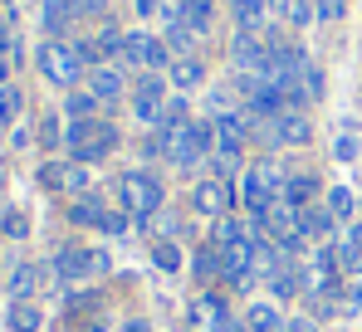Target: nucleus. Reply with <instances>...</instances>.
Masks as SVG:
<instances>
[{"label":"nucleus","instance_id":"44","mask_svg":"<svg viewBox=\"0 0 362 332\" xmlns=\"http://www.w3.org/2000/svg\"><path fill=\"white\" fill-rule=\"evenodd\" d=\"M132 5H137V15H142V20H147V15H157V10H162V0H132Z\"/></svg>","mask_w":362,"mask_h":332},{"label":"nucleus","instance_id":"42","mask_svg":"<svg viewBox=\"0 0 362 332\" xmlns=\"http://www.w3.org/2000/svg\"><path fill=\"white\" fill-rule=\"evenodd\" d=\"M284 332H323V328H318V318H289Z\"/></svg>","mask_w":362,"mask_h":332},{"label":"nucleus","instance_id":"11","mask_svg":"<svg viewBox=\"0 0 362 332\" xmlns=\"http://www.w3.org/2000/svg\"><path fill=\"white\" fill-rule=\"evenodd\" d=\"M40 181H45L49 191L74 196V201L93 191V176H88V166H83V162H49V166H40Z\"/></svg>","mask_w":362,"mask_h":332},{"label":"nucleus","instance_id":"35","mask_svg":"<svg viewBox=\"0 0 362 332\" xmlns=\"http://www.w3.org/2000/svg\"><path fill=\"white\" fill-rule=\"evenodd\" d=\"M40 147H49V152H54V147H64V127H59V117H45V122H40Z\"/></svg>","mask_w":362,"mask_h":332},{"label":"nucleus","instance_id":"13","mask_svg":"<svg viewBox=\"0 0 362 332\" xmlns=\"http://www.w3.org/2000/svg\"><path fill=\"white\" fill-rule=\"evenodd\" d=\"M211 122H216V157L240 162V147H245V137H250V117H240V112H221V117H211Z\"/></svg>","mask_w":362,"mask_h":332},{"label":"nucleus","instance_id":"29","mask_svg":"<svg viewBox=\"0 0 362 332\" xmlns=\"http://www.w3.org/2000/svg\"><path fill=\"white\" fill-rule=\"evenodd\" d=\"M279 15H284V25L303 30V25H313V0H279Z\"/></svg>","mask_w":362,"mask_h":332},{"label":"nucleus","instance_id":"38","mask_svg":"<svg viewBox=\"0 0 362 332\" xmlns=\"http://www.w3.org/2000/svg\"><path fill=\"white\" fill-rule=\"evenodd\" d=\"M5 235H15V239H25V235H30V220H25L20 211H10V215H5Z\"/></svg>","mask_w":362,"mask_h":332},{"label":"nucleus","instance_id":"7","mask_svg":"<svg viewBox=\"0 0 362 332\" xmlns=\"http://www.w3.org/2000/svg\"><path fill=\"white\" fill-rule=\"evenodd\" d=\"M230 323L235 318H230V308H226V298L216 288H206V293H196L186 303V332H226Z\"/></svg>","mask_w":362,"mask_h":332},{"label":"nucleus","instance_id":"41","mask_svg":"<svg viewBox=\"0 0 362 332\" xmlns=\"http://www.w3.org/2000/svg\"><path fill=\"white\" fill-rule=\"evenodd\" d=\"M177 235H181L177 215H162V220H157V239H177Z\"/></svg>","mask_w":362,"mask_h":332},{"label":"nucleus","instance_id":"40","mask_svg":"<svg viewBox=\"0 0 362 332\" xmlns=\"http://www.w3.org/2000/svg\"><path fill=\"white\" fill-rule=\"evenodd\" d=\"M10 25H15V15H10V5H0V54H10Z\"/></svg>","mask_w":362,"mask_h":332},{"label":"nucleus","instance_id":"27","mask_svg":"<svg viewBox=\"0 0 362 332\" xmlns=\"http://www.w3.org/2000/svg\"><path fill=\"white\" fill-rule=\"evenodd\" d=\"M98 108H103V103H98L88 88H83V93L69 88V98H64V117H69V122H88V117H98Z\"/></svg>","mask_w":362,"mask_h":332},{"label":"nucleus","instance_id":"21","mask_svg":"<svg viewBox=\"0 0 362 332\" xmlns=\"http://www.w3.org/2000/svg\"><path fill=\"white\" fill-rule=\"evenodd\" d=\"M40 283H45V269L25 259V264H15V269H10V298H35V293H40Z\"/></svg>","mask_w":362,"mask_h":332},{"label":"nucleus","instance_id":"46","mask_svg":"<svg viewBox=\"0 0 362 332\" xmlns=\"http://www.w3.org/2000/svg\"><path fill=\"white\" fill-rule=\"evenodd\" d=\"M226 332H245V323H230V328H226Z\"/></svg>","mask_w":362,"mask_h":332},{"label":"nucleus","instance_id":"6","mask_svg":"<svg viewBox=\"0 0 362 332\" xmlns=\"http://www.w3.org/2000/svg\"><path fill=\"white\" fill-rule=\"evenodd\" d=\"M122 64H137V69H147V73H157V69H172V49H167V40H157V35H147V30H127L122 35Z\"/></svg>","mask_w":362,"mask_h":332},{"label":"nucleus","instance_id":"28","mask_svg":"<svg viewBox=\"0 0 362 332\" xmlns=\"http://www.w3.org/2000/svg\"><path fill=\"white\" fill-rule=\"evenodd\" d=\"M152 264H157L162 274H181V244L177 239H157V244H152Z\"/></svg>","mask_w":362,"mask_h":332},{"label":"nucleus","instance_id":"16","mask_svg":"<svg viewBox=\"0 0 362 332\" xmlns=\"http://www.w3.org/2000/svg\"><path fill=\"white\" fill-rule=\"evenodd\" d=\"M284 313H279V303H269V298H255L250 308H245V332H284Z\"/></svg>","mask_w":362,"mask_h":332},{"label":"nucleus","instance_id":"19","mask_svg":"<svg viewBox=\"0 0 362 332\" xmlns=\"http://www.w3.org/2000/svg\"><path fill=\"white\" fill-rule=\"evenodd\" d=\"M284 201H289L294 211L318 206V176H308V171H299V176H284Z\"/></svg>","mask_w":362,"mask_h":332},{"label":"nucleus","instance_id":"39","mask_svg":"<svg viewBox=\"0 0 362 332\" xmlns=\"http://www.w3.org/2000/svg\"><path fill=\"white\" fill-rule=\"evenodd\" d=\"M313 15L318 20H338L343 15V0H313Z\"/></svg>","mask_w":362,"mask_h":332},{"label":"nucleus","instance_id":"12","mask_svg":"<svg viewBox=\"0 0 362 332\" xmlns=\"http://www.w3.org/2000/svg\"><path fill=\"white\" fill-rule=\"evenodd\" d=\"M313 142V122L299 108H284L269 122V147H308Z\"/></svg>","mask_w":362,"mask_h":332},{"label":"nucleus","instance_id":"4","mask_svg":"<svg viewBox=\"0 0 362 332\" xmlns=\"http://www.w3.org/2000/svg\"><path fill=\"white\" fill-rule=\"evenodd\" d=\"M240 201H245V211H250L255 220H259L274 201H284V176H279V166L269 162V157H259V162L240 176Z\"/></svg>","mask_w":362,"mask_h":332},{"label":"nucleus","instance_id":"34","mask_svg":"<svg viewBox=\"0 0 362 332\" xmlns=\"http://www.w3.org/2000/svg\"><path fill=\"white\" fill-rule=\"evenodd\" d=\"M186 25L206 35V25H211V0H186Z\"/></svg>","mask_w":362,"mask_h":332},{"label":"nucleus","instance_id":"18","mask_svg":"<svg viewBox=\"0 0 362 332\" xmlns=\"http://www.w3.org/2000/svg\"><path fill=\"white\" fill-rule=\"evenodd\" d=\"M88 93H93L98 103H118L122 98V73L113 64H98V69L88 73Z\"/></svg>","mask_w":362,"mask_h":332},{"label":"nucleus","instance_id":"33","mask_svg":"<svg viewBox=\"0 0 362 332\" xmlns=\"http://www.w3.org/2000/svg\"><path fill=\"white\" fill-rule=\"evenodd\" d=\"M196 40H201V30H191V25H172L167 30V49H177V54H191Z\"/></svg>","mask_w":362,"mask_h":332},{"label":"nucleus","instance_id":"31","mask_svg":"<svg viewBox=\"0 0 362 332\" xmlns=\"http://www.w3.org/2000/svg\"><path fill=\"white\" fill-rule=\"evenodd\" d=\"M338 313H362V274H353V278H343V288H338Z\"/></svg>","mask_w":362,"mask_h":332},{"label":"nucleus","instance_id":"14","mask_svg":"<svg viewBox=\"0 0 362 332\" xmlns=\"http://www.w3.org/2000/svg\"><path fill=\"white\" fill-rule=\"evenodd\" d=\"M264 288H269V298H303V288H299V264L294 259H279L269 274H264Z\"/></svg>","mask_w":362,"mask_h":332},{"label":"nucleus","instance_id":"10","mask_svg":"<svg viewBox=\"0 0 362 332\" xmlns=\"http://www.w3.org/2000/svg\"><path fill=\"white\" fill-rule=\"evenodd\" d=\"M230 201H235V191H230V181H226V176H201V181L191 186V206H196L206 220L230 215Z\"/></svg>","mask_w":362,"mask_h":332},{"label":"nucleus","instance_id":"43","mask_svg":"<svg viewBox=\"0 0 362 332\" xmlns=\"http://www.w3.org/2000/svg\"><path fill=\"white\" fill-rule=\"evenodd\" d=\"M108 0H78V15H103Z\"/></svg>","mask_w":362,"mask_h":332},{"label":"nucleus","instance_id":"22","mask_svg":"<svg viewBox=\"0 0 362 332\" xmlns=\"http://www.w3.org/2000/svg\"><path fill=\"white\" fill-rule=\"evenodd\" d=\"M323 206L333 211V220H338V225H353V220H358V196H353L348 186H328Z\"/></svg>","mask_w":362,"mask_h":332},{"label":"nucleus","instance_id":"45","mask_svg":"<svg viewBox=\"0 0 362 332\" xmlns=\"http://www.w3.org/2000/svg\"><path fill=\"white\" fill-rule=\"evenodd\" d=\"M122 332H152V323H147V318H127V323H122Z\"/></svg>","mask_w":362,"mask_h":332},{"label":"nucleus","instance_id":"2","mask_svg":"<svg viewBox=\"0 0 362 332\" xmlns=\"http://www.w3.org/2000/svg\"><path fill=\"white\" fill-rule=\"evenodd\" d=\"M113 147H118V127L113 122H103V117H88V122H69L64 127V152H69V162H103V157H113Z\"/></svg>","mask_w":362,"mask_h":332},{"label":"nucleus","instance_id":"25","mask_svg":"<svg viewBox=\"0 0 362 332\" xmlns=\"http://www.w3.org/2000/svg\"><path fill=\"white\" fill-rule=\"evenodd\" d=\"M230 10H235V25L240 30H264V20H269V0H230Z\"/></svg>","mask_w":362,"mask_h":332},{"label":"nucleus","instance_id":"5","mask_svg":"<svg viewBox=\"0 0 362 332\" xmlns=\"http://www.w3.org/2000/svg\"><path fill=\"white\" fill-rule=\"evenodd\" d=\"M35 64H40V73H45L54 88H74V83L83 78L78 45H64V40H45V45H40V54H35Z\"/></svg>","mask_w":362,"mask_h":332},{"label":"nucleus","instance_id":"15","mask_svg":"<svg viewBox=\"0 0 362 332\" xmlns=\"http://www.w3.org/2000/svg\"><path fill=\"white\" fill-rule=\"evenodd\" d=\"M299 230L308 235V244H328L338 235V220L328 206H308V211H299Z\"/></svg>","mask_w":362,"mask_h":332},{"label":"nucleus","instance_id":"36","mask_svg":"<svg viewBox=\"0 0 362 332\" xmlns=\"http://www.w3.org/2000/svg\"><path fill=\"white\" fill-rule=\"evenodd\" d=\"M358 137H353V132H343V137H333V157H338V162H358Z\"/></svg>","mask_w":362,"mask_h":332},{"label":"nucleus","instance_id":"17","mask_svg":"<svg viewBox=\"0 0 362 332\" xmlns=\"http://www.w3.org/2000/svg\"><path fill=\"white\" fill-rule=\"evenodd\" d=\"M167 83H172L177 93H191V88H201V83H206V64H201L196 54L172 59V69H167Z\"/></svg>","mask_w":362,"mask_h":332},{"label":"nucleus","instance_id":"3","mask_svg":"<svg viewBox=\"0 0 362 332\" xmlns=\"http://www.w3.org/2000/svg\"><path fill=\"white\" fill-rule=\"evenodd\" d=\"M162 201H167L162 176H152V171H122V176H118V206L132 215V220H152V215H162Z\"/></svg>","mask_w":362,"mask_h":332},{"label":"nucleus","instance_id":"26","mask_svg":"<svg viewBox=\"0 0 362 332\" xmlns=\"http://www.w3.org/2000/svg\"><path fill=\"white\" fill-rule=\"evenodd\" d=\"M245 235H250V225L235 220V215H221V220H211V244H216V249H230V244H240Z\"/></svg>","mask_w":362,"mask_h":332},{"label":"nucleus","instance_id":"24","mask_svg":"<svg viewBox=\"0 0 362 332\" xmlns=\"http://www.w3.org/2000/svg\"><path fill=\"white\" fill-rule=\"evenodd\" d=\"M78 15V0H45L40 5V20H45V30L49 35H59V30H69V20Z\"/></svg>","mask_w":362,"mask_h":332},{"label":"nucleus","instance_id":"23","mask_svg":"<svg viewBox=\"0 0 362 332\" xmlns=\"http://www.w3.org/2000/svg\"><path fill=\"white\" fill-rule=\"evenodd\" d=\"M103 215H108V206H103L93 191H88V196H78V201L69 206V220H74V225H88V230H98V225H103Z\"/></svg>","mask_w":362,"mask_h":332},{"label":"nucleus","instance_id":"1","mask_svg":"<svg viewBox=\"0 0 362 332\" xmlns=\"http://www.w3.org/2000/svg\"><path fill=\"white\" fill-rule=\"evenodd\" d=\"M167 132V162L191 171L216 152V122L211 117H186L181 127H162Z\"/></svg>","mask_w":362,"mask_h":332},{"label":"nucleus","instance_id":"32","mask_svg":"<svg viewBox=\"0 0 362 332\" xmlns=\"http://www.w3.org/2000/svg\"><path fill=\"white\" fill-rule=\"evenodd\" d=\"M20 108H25V93L15 83H0V122H15Z\"/></svg>","mask_w":362,"mask_h":332},{"label":"nucleus","instance_id":"8","mask_svg":"<svg viewBox=\"0 0 362 332\" xmlns=\"http://www.w3.org/2000/svg\"><path fill=\"white\" fill-rule=\"evenodd\" d=\"M49 269H54V278H64V283H83V278L108 274V254H103V249H59Z\"/></svg>","mask_w":362,"mask_h":332},{"label":"nucleus","instance_id":"37","mask_svg":"<svg viewBox=\"0 0 362 332\" xmlns=\"http://www.w3.org/2000/svg\"><path fill=\"white\" fill-rule=\"evenodd\" d=\"M98 230H103V235H127V230H132V220H127V211H108Z\"/></svg>","mask_w":362,"mask_h":332},{"label":"nucleus","instance_id":"20","mask_svg":"<svg viewBox=\"0 0 362 332\" xmlns=\"http://www.w3.org/2000/svg\"><path fill=\"white\" fill-rule=\"evenodd\" d=\"M5 323H10V332H40L45 328V313H40V303L15 298V303L5 308Z\"/></svg>","mask_w":362,"mask_h":332},{"label":"nucleus","instance_id":"47","mask_svg":"<svg viewBox=\"0 0 362 332\" xmlns=\"http://www.w3.org/2000/svg\"><path fill=\"white\" fill-rule=\"evenodd\" d=\"M358 274H362V259H358Z\"/></svg>","mask_w":362,"mask_h":332},{"label":"nucleus","instance_id":"30","mask_svg":"<svg viewBox=\"0 0 362 332\" xmlns=\"http://www.w3.org/2000/svg\"><path fill=\"white\" fill-rule=\"evenodd\" d=\"M191 259H196V278H221V249L216 244H201Z\"/></svg>","mask_w":362,"mask_h":332},{"label":"nucleus","instance_id":"9","mask_svg":"<svg viewBox=\"0 0 362 332\" xmlns=\"http://www.w3.org/2000/svg\"><path fill=\"white\" fill-rule=\"evenodd\" d=\"M167 78H157V73H147L137 88H132V117L142 122V127H162V117H167Z\"/></svg>","mask_w":362,"mask_h":332}]
</instances>
